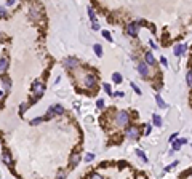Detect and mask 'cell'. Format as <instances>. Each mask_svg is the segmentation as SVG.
Segmentation results:
<instances>
[{
  "label": "cell",
  "instance_id": "6da1fadb",
  "mask_svg": "<svg viewBox=\"0 0 192 179\" xmlns=\"http://www.w3.org/2000/svg\"><path fill=\"white\" fill-rule=\"evenodd\" d=\"M32 93H34V96H35V99H39V98L43 96V93H45V86H43L42 82H39V80L32 82Z\"/></svg>",
  "mask_w": 192,
  "mask_h": 179
},
{
  "label": "cell",
  "instance_id": "7a4b0ae2",
  "mask_svg": "<svg viewBox=\"0 0 192 179\" xmlns=\"http://www.w3.org/2000/svg\"><path fill=\"white\" fill-rule=\"evenodd\" d=\"M115 122H117V125L122 126V128H125V126L128 125V122H130V117H128V112H125V110H122V112H119L117 114V117H115Z\"/></svg>",
  "mask_w": 192,
  "mask_h": 179
},
{
  "label": "cell",
  "instance_id": "3957f363",
  "mask_svg": "<svg viewBox=\"0 0 192 179\" xmlns=\"http://www.w3.org/2000/svg\"><path fill=\"white\" fill-rule=\"evenodd\" d=\"M138 72L141 74V77L146 78L147 75H149V64H147L146 61H141L138 64Z\"/></svg>",
  "mask_w": 192,
  "mask_h": 179
},
{
  "label": "cell",
  "instance_id": "277c9868",
  "mask_svg": "<svg viewBox=\"0 0 192 179\" xmlns=\"http://www.w3.org/2000/svg\"><path fill=\"white\" fill-rule=\"evenodd\" d=\"M139 23H130V24H127V32L130 37H136L138 35V27H139Z\"/></svg>",
  "mask_w": 192,
  "mask_h": 179
},
{
  "label": "cell",
  "instance_id": "5b68a950",
  "mask_svg": "<svg viewBox=\"0 0 192 179\" xmlns=\"http://www.w3.org/2000/svg\"><path fill=\"white\" fill-rule=\"evenodd\" d=\"M127 134H128V139H139V134H141V131H139L138 126L133 125V126H130V128H128Z\"/></svg>",
  "mask_w": 192,
  "mask_h": 179
},
{
  "label": "cell",
  "instance_id": "8992f818",
  "mask_svg": "<svg viewBox=\"0 0 192 179\" xmlns=\"http://www.w3.org/2000/svg\"><path fill=\"white\" fill-rule=\"evenodd\" d=\"M96 82H98V78H96V75H86L85 77V86L86 88H96Z\"/></svg>",
  "mask_w": 192,
  "mask_h": 179
},
{
  "label": "cell",
  "instance_id": "52a82bcc",
  "mask_svg": "<svg viewBox=\"0 0 192 179\" xmlns=\"http://www.w3.org/2000/svg\"><path fill=\"white\" fill-rule=\"evenodd\" d=\"M64 66L67 67V69H74V67H77V66H78V61L75 59V58H66V59H64Z\"/></svg>",
  "mask_w": 192,
  "mask_h": 179
},
{
  "label": "cell",
  "instance_id": "ba28073f",
  "mask_svg": "<svg viewBox=\"0 0 192 179\" xmlns=\"http://www.w3.org/2000/svg\"><path fill=\"white\" fill-rule=\"evenodd\" d=\"M69 166L70 168H75L78 165V163H80V154H78V152H75V154L72 155V157H70V160H69Z\"/></svg>",
  "mask_w": 192,
  "mask_h": 179
},
{
  "label": "cell",
  "instance_id": "9c48e42d",
  "mask_svg": "<svg viewBox=\"0 0 192 179\" xmlns=\"http://www.w3.org/2000/svg\"><path fill=\"white\" fill-rule=\"evenodd\" d=\"M186 50H187V45H186V43L178 45V46H175V54H176V56H181V54L186 53Z\"/></svg>",
  "mask_w": 192,
  "mask_h": 179
},
{
  "label": "cell",
  "instance_id": "30bf717a",
  "mask_svg": "<svg viewBox=\"0 0 192 179\" xmlns=\"http://www.w3.org/2000/svg\"><path fill=\"white\" fill-rule=\"evenodd\" d=\"M144 58H146V62H147L149 66H154V64H157V62H155V58H154V54H152L151 51H147V53H146V56H144Z\"/></svg>",
  "mask_w": 192,
  "mask_h": 179
},
{
  "label": "cell",
  "instance_id": "8fae6325",
  "mask_svg": "<svg viewBox=\"0 0 192 179\" xmlns=\"http://www.w3.org/2000/svg\"><path fill=\"white\" fill-rule=\"evenodd\" d=\"M2 160H3L7 165H11V163H13L11 155H10V152H7V150H3V154H2Z\"/></svg>",
  "mask_w": 192,
  "mask_h": 179
},
{
  "label": "cell",
  "instance_id": "7c38bea8",
  "mask_svg": "<svg viewBox=\"0 0 192 179\" xmlns=\"http://www.w3.org/2000/svg\"><path fill=\"white\" fill-rule=\"evenodd\" d=\"M7 69H8V59L7 58H2L0 59V72H5Z\"/></svg>",
  "mask_w": 192,
  "mask_h": 179
},
{
  "label": "cell",
  "instance_id": "4fadbf2b",
  "mask_svg": "<svg viewBox=\"0 0 192 179\" xmlns=\"http://www.w3.org/2000/svg\"><path fill=\"white\" fill-rule=\"evenodd\" d=\"M155 101H157V106H159L160 109H167V102L162 99V96H160V94H157V96H155Z\"/></svg>",
  "mask_w": 192,
  "mask_h": 179
},
{
  "label": "cell",
  "instance_id": "5bb4252c",
  "mask_svg": "<svg viewBox=\"0 0 192 179\" xmlns=\"http://www.w3.org/2000/svg\"><path fill=\"white\" fill-rule=\"evenodd\" d=\"M93 50H94V53H96V56H98V58H101V56H102V46H101L99 43L94 45Z\"/></svg>",
  "mask_w": 192,
  "mask_h": 179
},
{
  "label": "cell",
  "instance_id": "9a60e30c",
  "mask_svg": "<svg viewBox=\"0 0 192 179\" xmlns=\"http://www.w3.org/2000/svg\"><path fill=\"white\" fill-rule=\"evenodd\" d=\"M112 80H114V83H122L123 78H122V75H120L119 72H114L112 74Z\"/></svg>",
  "mask_w": 192,
  "mask_h": 179
},
{
  "label": "cell",
  "instance_id": "2e32d148",
  "mask_svg": "<svg viewBox=\"0 0 192 179\" xmlns=\"http://www.w3.org/2000/svg\"><path fill=\"white\" fill-rule=\"evenodd\" d=\"M45 120H47V117H39V118H34V120H31V125H32V126H35V125H39V123L45 122Z\"/></svg>",
  "mask_w": 192,
  "mask_h": 179
},
{
  "label": "cell",
  "instance_id": "e0dca14e",
  "mask_svg": "<svg viewBox=\"0 0 192 179\" xmlns=\"http://www.w3.org/2000/svg\"><path fill=\"white\" fill-rule=\"evenodd\" d=\"M53 109H54V112H56V115H61V114H64V107H62V106H59V104H54V106H53Z\"/></svg>",
  "mask_w": 192,
  "mask_h": 179
},
{
  "label": "cell",
  "instance_id": "ac0fdd59",
  "mask_svg": "<svg viewBox=\"0 0 192 179\" xmlns=\"http://www.w3.org/2000/svg\"><path fill=\"white\" fill-rule=\"evenodd\" d=\"M171 146H173V150H179L183 144H181V141H179V139H175V141L171 143Z\"/></svg>",
  "mask_w": 192,
  "mask_h": 179
},
{
  "label": "cell",
  "instance_id": "d6986e66",
  "mask_svg": "<svg viewBox=\"0 0 192 179\" xmlns=\"http://www.w3.org/2000/svg\"><path fill=\"white\" fill-rule=\"evenodd\" d=\"M2 82H3V85H5V88H10L11 86V80H10L7 75H2Z\"/></svg>",
  "mask_w": 192,
  "mask_h": 179
},
{
  "label": "cell",
  "instance_id": "ffe728a7",
  "mask_svg": "<svg viewBox=\"0 0 192 179\" xmlns=\"http://www.w3.org/2000/svg\"><path fill=\"white\" fill-rule=\"evenodd\" d=\"M54 115H56V112H54V109H53V106L50 107L48 110H47V118H53Z\"/></svg>",
  "mask_w": 192,
  "mask_h": 179
},
{
  "label": "cell",
  "instance_id": "44dd1931",
  "mask_svg": "<svg viewBox=\"0 0 192 179\" xmlns=\"http://www.w3.org/2000/svg\"><path fill=\"white\" fill-rule=\"evenodd\" d=\"M136 155H138V157H139L141 160H143V162H146V163H147V157L144 155V152H143V150H139V149H138V150H136Z\"/></svg>",
  "mask_w": 192,
  "mask_h": 179
},
{
  "label": "cell",
  "instance_id": "7402d4cb",
  "mask_svg": "<svg viewBox=\"0 0 192 179\" xmlns=\"http://www.w3.org/2000/svg\"><path fill=\"white\" fill-rule=\"evenodd\" d=\"M88 16H90V19L93 21V23H94V21H96V15H94V10L91 8V7H90V8H88Z\"/></svg>",
  "mask_w": 192,
  "mask_h": 179
},
{
  "label": "cell",
  "instance_id": "603a6c76",
  "mask_svg": "<svg viewBox=\"0 0 192 179\" xmlns=\"http://www.w3.org/2000/svg\"><path fill=\"white\" fill-rule=\"evenodd\" d=\"M31 16H32L34 19H39V18H40V15H39L37 8H31Z\"/></svg>",
  "mask_w": 192,
  "mask_h": 179
},
{
  "label": "cell",
  "instance_id": "cb8c5ba5",
  "mask_svg": "<svg viewBox=\"0 0 192 179\" xmlns=\"http://www.w3.org/2000/svg\"><path fill=\"white\" fill-rule=\"evenodd\" d=\"M27 107H29V104H27V102H23V104L19 106V114H24L26 110H27Z\"/></svg>",
  "mask_w": 192,
  "mask_h": 179
},
{
  "label": "cell",
  "instance_id": "d4e9b609",
  "mask_svg": "<svg viewBox=\"0 0 192 179\" xmlns=\"http://www.w3.org/2000/svg\"><path fill=\"white\" fill-rule=\"evenodd\" d=\"M186 82H187V85L192 86V70H189L187 75H186Z\"/></svg>",
  "mask_w": 192,
  "mask_h": 179
},
{
  "label": "cell",
  "instance_id": "484cf974",
  "mask_svg": "<svg viewBox=\"0 0 192 179\" xmlns=\"http://www.w3.org/2000/svg\"><path fill=\"white\" fill-rule=\"evenodd\" d=\"M154 125L155 126H162V118L159 115H154Z\"/></svg>",
  "mask_w": 192,
  "mask_h": 179
},
{
  "label": "cell",
  "instance_id": "4316f807",
  "mask_svg": "<svg viewBox=\"0 0 192 179\" xmlns=\"http://www.w3.org/2000/svg\"><path fill=\"white\" fill-rule=\"evenodd\" d=\"M102 88H104V91H106L107 94H112V88H110L109 83H104V85H102Z\"/></svg>",
  "mask_w": 192,
  "mask_h": 179
},
{
  "label": "cell",
  "instance_id": "83f0119b",
  "mask_svg": "<svg viewBox=\"0 0 192 179\" xmlns=\"http://www.w3.org/2000/svg\"><path fill=\"white\" fill-rule=\"evenodd\" d=\"M102 37H104V38H106V40L112 42V35H110V34L107 32V30H102Z\"/></svg>",
  "mask_w": 192,
  "mask_h": 179
},
{
  "label": "cell",
  "instance_id": "f1b7e54d",
  "mask_svg": "<svg viewBox=\"0 0 192 179\" xmlns=\"http://www.w3.org/2000/svg\"><path fill=\"white\" fill-rule=\"evenodd\" d=\"M96 106H98V109H102V107H104V101H102V99H98Z\"/></svg>",
  "mask_w": 192,
  "mask_h": 179
},
{
  "label": "cell",
  "instance_id": "f546056e",
  "mask_svg": "<svg viewBox=\"0 0 192 179\" xmlns=\"http://www.w3.org/2000/svg\"><path fill=\"white\" fill-rule=\"evenodd\" d=\"M93 158H94V155H93V154H88V155L85 157V162H91Z\"/></svg>",
  "mask_w": 192,
  "mask_h": 179
},
{
  "label": "cell",
  "instance_id": "4dcf8cb0",
  "mask_svg": "<svg viewBox=\"0 0 192 179\" xmlns=\"http://www.w3.org/2000/svg\"><path fill=\"white\" fill-rule=\"evenodd\" d=\"M131 88L135 90V91H136V93H138V94H141V90H139V88H138V86H136V85H135V83H131Z\"/></svg>",
  "mask_w": 192,
  "mask_h": 179
},
{
  "label": "cell",
  "instance_id": "1f68e13d",
  "mask_svg": "<svg viewBox=\"0 0 192 179\" xmlns=\"http://www.w3.org/2000/svg\"><path fill=\"white\" fill-rule=\"evenodd\" d=\"M0 18H7V11L3 8H0Z\"/></svg>",
  "mask_w": 192,
  "mask_h": 179
},
{
  "label": "cell",
  "instance_id": "d6a6232c",
  "mask_svg": "<svg viewBox=\"0 0 192 179\" xmlns=\"http://www.w3.org/2000/svg\"><path fill=\"white\" fill-rule=\"evenodd\" d=\"M115 98H123V91H117V93H114Z\"/></svg>",
  "mask_w": 192,
  "mask_h": 179
},
{
  "label": "cell",
  "instance_id": "836d02e7",
  "mask_svg": "<svg viewBox=\"0 0 192 179\" xmlns=\"http://www.w3.org/2000/svg\"><path fill=\"white\" fill-rule=\"evenodd\" d=\"M176 138H178V133H173L171 136H170V143H173V141H175Z\"/></svg>",
  "mask_w": 192,
  "mask_h": 179
},
{
  "label": "cell",
  "instance_id": "e575fe53",
  "mask_svg": "<svg viewBox=\"0 0 192 179\" xmlns=\"http://www.w3.org/2000/svg\"><path fill=\"white\" fill-rule=\"evenodd\" d=\"M91 27H93V30H99V24L96 23V21L93 23V26H91Z\"/></svg>",
  "mask_w": 192,
  "mask_h": 179
},
{
  "label": "cell",
  "instance_id": "d590c367",
  "mask_svg": "<svg viewBox=\"0 0 192 179\" xmlns=\"http://www.w3.org/2000/svg\"><path fill=\"white\" fill-rule=\"evenodd\" d=\"M151 131H152V126L151 125H146V134H151Z\"/></svg>",
  "mask_w": 192,
  "mask_h": 179
},
{
  "label": "cell",
  "instance_id": "8d00e7d4",
  "mask_svg": "<svg viewBox=\"0 0 192 179\" xmlns=\"http://www.w3.org/2000/svg\"><path fill=\"white\" fill-rule=\"evenodd\" d=\"M160 62H162L163 66H168V62H167V58H163V56L160 58Z\"/></svg>",
  "mask_w": 192,
  "mask_h": 179
},
{
  "label": "cell",
  "instance_id": "74e56055",
  "mask_svg": "<svg viewBox=\"0 0 192 179\" xmlns=\"http://www.w3.org/2000/svg\"><path fill=\"white\" fill-rule=\"evenodd\" d=\"M183 176H192V168H191V170H189L187 171V173H184V174Z\"/></svg>",
  "mask_w": 192,
  "mask_h": 179
},
{
  "label": "cell",
  "instance_id": "f35d334b",
  "mask_svg": "<svg viewBox=\"0 0 192 179\" xmlns=\"http://www.w3.org/2000/svg\"><path fill=\"white\" fill-rule=\"evenodd\" d=\"M179 141H181V144H187V139H186V138H181Z\"/></svg>",
  "mask_w": 192,
  "mask_h": 179
},
{
  "label": "cell",
  "instance_id": "ab89813d",
  "mask_svg": "<svg viewBox=\"0 0 192 179\" xmlns=\"http://www.w3.org/2000/svg\"><path fill=\"white\" fill-rule=\"evenodd\" d=\"M7 3H8V5H13V3H15V0H8Z\"/></svg>",
  "mask_w": 192,
  "mask_h": 179
}]
</instances>
